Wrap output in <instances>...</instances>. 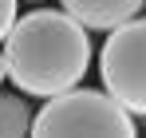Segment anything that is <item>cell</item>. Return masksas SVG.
<instances>
[{
  "mask_svg": "<svg viewBox=\"0 0 146 138\" xmlns=\"http://www.w3.org/2000/svg\"><path fill=\"white\" fill-rule=\"evenodd\" d=\"M4 71L20 95L51 99L75 87L91 63L87 28L67 16L63 8H36L24 20H16L4 36Z\"/></svg>",
  "mask_w": 146,
  "mask_h": 138,
  "instance_id": "6da1fadb",
  "label": "cell"
},
{
  "mask_svg": "<svg viewBox=\"0 0 146 138\" xmlns=\"http://www.w3.org/2000/svg\"><path fill=\"white\" fill-rule=\"evenodd\" d=\"M28 134L55 138V134H115L130 138L134 134V115H126L111 95L103 91H83L79 83L67 91L51 95L40 115H32Z\"/></svg>",
  "mask_w": 146,
  "mask_h": 138,
  "instance_id": "7a4b0ae2",
  "label": "cell"
},
{
  "mask_svg": "<svg viewBox=\"0 0 146 138\" xmlns=\"http://www.w3.org/2000/svg\"><path fill=\"white\" fill-rule=\"evenodd\" d=\"M99 75L107 95L126 115L146 118V20L130 16L111 28L107 44L99 51Z\"/></svg>",
  "mask_w": 146,
  "mask_h": 138,
  "instance_id": "3957f363",
  "label": "cell"
},
{
  "mask_svg": "<svg viewBox=\"0 0 146 138\" xmlns=\"http://www.w3.org/2000/svg\"><path fill=\"white\" fill-rule=\"evenodd\" d=\"M59 4H63V12L75 16L87 32H111V28H119L122 20L138 16V8H142L146 0H59Z\"/></svg>",
  "mask_w": 146,
  "mask_h": 138,
  "instance_id": "277c9868",
  "label": "cell"
},
{
  "mask_svg": "<svg viewBox=\"0 0 146 138\" xmlns=\"http://www.w3.org/2000/svg\"><path fill=\"white\" fill-rule=\"evenodd\" d=\"M32 130V111L20 95H4L0 91V138H20Z\"/></svg>",
  "mask_w": 146,
  "mask_h": 138,
  "instance_id": "5b68a950",
  "label": "cell"
},
{
  "mask_svg": "<svg viewBox=\"0 0 146 138\" xmlns=\"http://www.w3.org/2000/svg\"><path fill=\"white\" fill-rule=\"evenodd\" d=\"M12 24H16V0H0V44H4Z\"/></svg>",
  "mask_w": 146,
  "mask_h": 138,
  "instance_id": "8992f818",
  "label": "cell"
},
{
  "mask_svg": "<svg viewBox=\"0 0 146 138\" xmlns=\"http://www.w3.org/2000/svg\"><path fill=\"white\" fill-rule=\"evenodd\" d=\"M4 79H8V71H4V55H0V87H4Z\"/></svg>",
  "mask_w": 146,
  "mask_h": 138,
  "instance_id": "52a82bcc",
  "label": "cell"
}]
</instances>
